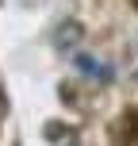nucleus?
Instances as JSON below:
<instances>
[{"instance_id": "f257e3e1", "label": "nucleus", "mask_w": 138, "mask_h": 146, "mask_svg": "<svg viewBox=\"0 0 138 146\" xmlns=\"http://www.w3.org/2000/svg\"><path fill=\"white\" fill-rule=\"evenodd\" d=\"M77 66H81V73H88V77H108L100 62H88V58H77Z\"/></svg>"}]
</instances>
